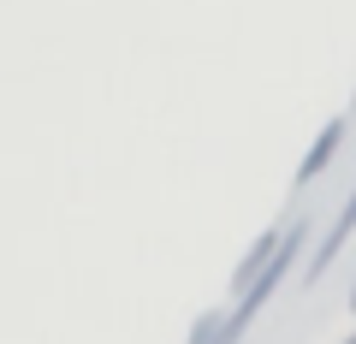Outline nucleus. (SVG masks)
Segmentation results:
<instances>
[{
	"instance_id": "5",
	"label": "nucleus",
	"mask_w": 356,
	"mask_h": 344,
	"mask_svg": "<svg viewBox=\"0 0 356 344\" xmlns=\"http://www.w3.org/2000/svg\"><path fill=\"white\" fill-rule=\"evenodd\" d=\"M350 315H356V279H350Z\"/></svg>"
},
{
	"instance_id": "2",
	"label": "nucleus",
	"mask_w": 356,
	"mask_h": 344,
	"mask_svg": "<svg viewBox=\"0 0 356 344\" xmlns=\"http://www.w3.org/2000/svg\"><path fill=\"white\" fill-rule=\"evenodd\" d=\"M280 243H285V226H261V231H255V238H250V249H243V261L232 268V297H238V291H250V285L261 279V268L273 261V255H280Z\"/></svg>"
},
{
	"instance_id": "6",
	"label": "nucleus",
	"mask_w": 356,
	"mask_h": 344,
	"mask_svg": "<svg viewBox=\"0 0 356 344\" xmlns=\"http://www.w3.org/2000/svg\"><path fill=\"white\" fill-rule=\"evenodd\" d=\"M339 344H356V332H350V338H339Z\"/></svg>"
},
{
	"instance_id": "7",
	"label": "nucleus",
	"mask_w": 356,
	"mask_h": 344,
	"mask_svg": "<svg viewBox=\"0 0 356 344\" xmlns=\"http://www.w3.org/2000/svg\"><path fill=\"white\" fill-rule=\"evenodd\" d=\"M350 101H356V90H350Z\"/></svg>"
},
{
	"instance_id": "3",
	"label": "nucleus",
	"mask_w": 356,
	"mask_h": 344,
	"mask_svg": "<svg viewBox=\"0 0 356 344\" xmlns=\"http://www.w3.org/2000/svg\"><path fill=\"white\" fill-rule=\"evenodd\" d=\"M339 142H344V119H327V125L315 131V142L303 149V161H297V179H291L297 190H303L309 179H321V172L332 166V154H339Z\"/></svg>"
},
{
	"instance_id": "4",
	"label": "nucleus",
	"mask_w": 356,
	"mask_h": 344,
	"mask_svg": "<svg viewBox=\"0 0 356 344\" xmlns=\"http://www.w3.org/2000/svg\"><path fill=\"white\" fill-rule=\"evenodd\" d=\"M226 315L232 309H202V315L191 320V338L184 344H226Z\"/></svg>"
},
{
	"instance_id": "1",
	"label": "nucleus",
	"mask_w": 356,
	"mask_h": 344,
	"mask_svg": "<svg viewBox=\"0 0 356 344\" xmlns=\"http://www.w3.org/2000/svg\"><path fill=\"white\" fill-rule=\"evenodd\" d=\"M350 238H356V190L344 196L339 220H332V226L321 231V243H315V249H309V268H303V285H321V279H327V268H332V261H339V249H344V243H350Z\"/></svg>"
}]
</instances>
